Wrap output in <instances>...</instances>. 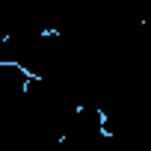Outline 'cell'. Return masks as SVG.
Here are the masks:
<instances>
[{"label":"cell","instance_id":"1","mask_svg":"<svg viewBox=\"0 0 151 151\" xmlns=\"http://www.w3.org/2000/svg\"><path fill=\"white\" fill-rule=\"evenodd\" d=\"M95 151H124V148H122V145H119V142H116V139H113V136L107 133V139H104V142H101V145H98Z\"/></svg>","mask_w":151,"mask_h":151}]
</instances>
